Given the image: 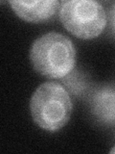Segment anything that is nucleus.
I'll return each mask as SVG.
<instances>
[{"label":"nucleus","instance_id":"obj_1","mask_svg":"<svg viewBox=\"0 0 115 154\" xmlns=\"http://www.w3.org/2000/svg\"><path fill=\"white\" fill-rule=\"evenodd\" d=\"M30 60L40 74L50 79H60L73 70L76 50L73 42L66 36L50 32L33 42Z\"/></svg>","mask_w":115,"mask_h":154},{"label":"nucleus","instance_id":"obj_2","mask_svg":"<svg viewBox=\"0 0 115 154\" xmlns=\"http://www.w3.org/2000/svg\"><path fill=\"white\" fill-rule=\"evenodd\" d=\"M72 109L73 104L68 91L56 82H46L38 86L30 101L34 122L49 132H56L65 126Z\"/></svg>","mask_w":115,"mask_h":154},{"label":"nucleus","instance_id":"obj_3","mask_svg":"<svg viewBox=\"0 0 115 154\" xmlns=\"http://www.w3.org/2000/svg\"><path fill=\"white\" fill-rule=\"evenodd\" d=\"M60 19L67 31L83 40L100 36L107 25V14L103 5L94 0L62 1Z\"/></svg>","mask_w":115,"mask_h":154},{"label":"nucleus","instance_id":"obj_4","mask_svg":"<svg viewBox=\"0 0 115 154\" xmlns=\"http://www.w3.org/2000/svg\"><path fill=\"white\" fill-rule=\"evenodd\" d=\"M13 11L18 17L29 22H41L51 18L59 9L58 0L10 1Z\"/></svg>","mask_w":115,"mask_h":154},{"label":"nucleus","instance_id":"obj_5","mask_svg":"<svg viewBox=\"0 0 115 154\" xmlns=\"http://www.w3.org/2000/svg\"><path fill=\"white\" fill-rule=\"evenodd\" d=\"M92 113L101 122L115 124V87H102L94 93L91 99Z\"/></svg>","mask_w":115,"mask_h":154},{"label":"nucleus","instance_id":"obj_6","mask_svg":"<svg viewBox=\"0 0 115 154\" xmlns=\"http://www.w3.org/2000/svg\"><path fill=\"white\" fill-rule=\"evenodd\" d=\"M109 26H110V30L114 34L115 36V2L112 4L111 8H110L109 11Z\"/></svg>","mask_w":115,"mask_h":154},{"label":"nucleus","instance_id":"obj_7","mask_svg":"<svg viewBox=\"0 0 115 154\" xmlns=\"http://www.w3.org/2000/svg\"><path fill=\"white\" fill-rule=\"evenodd\" d=\"M110 153H115V146L112 147V149L110 150Z\"/></svg>","mask_w":115,"mask_h":154}]
</instances>
